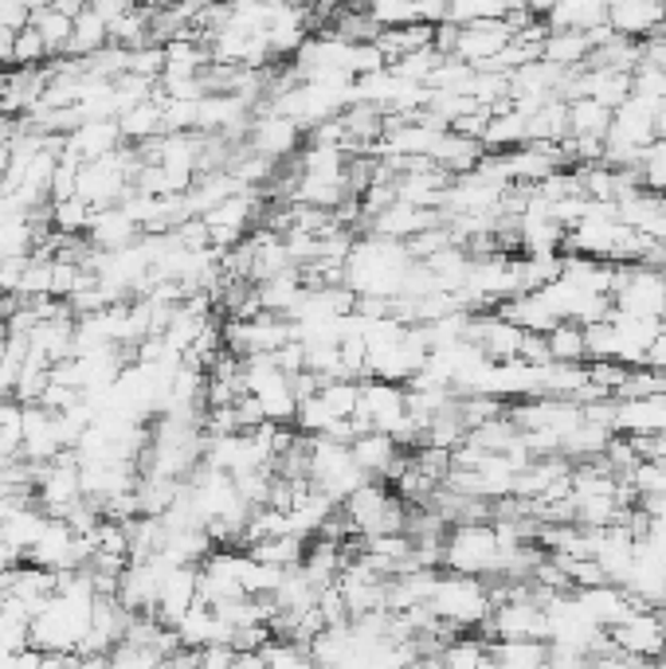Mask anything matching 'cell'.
<instances>
[{
    "label": "cell",
    "instance_id": "obj_1",
    "mask_svg": "<svg viewBox=\"0 0 666 669\" xmlns=\"http://www.w3.org/2000/svg\"><path fill=\"white\" fill-rule=\"evenodd\" d=\"M428 607H432L440 623L455 626V631L482 626V619L490 614V584L482 576H467V572H447L443 567Z\"/></svg>",
    "mask_w": 666,
    "mask_h": 669
},
{
    "label": "cell",
    "instance_id": "obj_2",
    "mask_svg": "<svg viewBox=\"0 0 666 669\" xmlns=\"http://www.w3.org/2000/svg\"><path fill=\"white\" fill-rule=\"evenodd\" d=\"M502 560V537L494 520H459L443 537V567L447 572H467V576L490 579Z\"/></svg>",
    "mask_w": 666,
    "mask_h": 669
},
{
    "label": "cell",
    "instance_id": "obj_3",
    "mask_svg": "<svg viewBox=\"0 0 666 669\" xmlns=\"http://www.w3.org/2000/svg\"><path fill=\"white\" fill-rule=\"evenodd\" d=\"M608 634L623 654H631V658L658 661V650H663V642H666V623L655 607H639L635 614H628V619L611 626Z\"/></svg>",
    "mask_w": 666,
    "mask_h": 669
},
{
    "label": "cell",
    "instance_id": "obj_4",
    "mask_svg": "<svg viewBox=\"0 0 666 669\" xmlns=\"http://www.w3.org/2000/svg\"><path fill=\"white\" fill-rule=\"evenodd\" d=\"M299 145H302V126L294 118H287V114H264V118L247 130V149H255V153H264V157H274V161L299 153Z\"/></svg>",
    "mask_w": 666,
    "mask_h": 669
},
{
    "label": "cell",
    "instance_id": "obj_5",
    "mask_svg": "<svg viewBox=\"0 0 666 669\" xmlns=\"http://www.w3.org/2000/svg\"><path fill=\"white\" fill-rule=\"evenodd\" d=\"M616 431H623V435H655V431H666V391L616 396Z\"/></svg>",
    "mask_w": 666,
    "mask_h": 669
},
{
    "label": "cell",
    "instance_id": "obj_6",
    "mask_svg": "<svg viewBox=\"0 0 666 669\" xmlns=\"http://www.w3.org/2000/svg\"><path fill=\"white\" fill-rule=\"evenodd\" d=\"M608 24L611 32H620V36H631V39L655 36L666 24L663 0H611Z\"/></svg>",
    "mask_w": 666,
    "mask_h": 669
},
{
    "label": "cell",
    "instance_id": "obj_7",
    "mask_svg": "<svg viewBox=\"0 0 666 669\" xmlns=\"http://www.w3.org/2000/svg\"><path fill=\"white\" fill-rule=\"evenodd\" d=\"M122 145V130H118V118H86L79 130H71L63 138V153L79 161H98L106 153Z\"/></svg>",
    "mask_w": 666,
    "mask_h": 669
},
{
    "label": "cell",
    "instance_id": "obj_8",
    "mask_svg": "<svg viewBox=\"0 0 666 669\" xmlns=\"http://www.w3.org/2000/svg\"><path fill=\"white\" fill-rule=\"evenodd\" d=\"M118 130H122L126 141H138V145L157 138V133H165V94L153 91L150 98L126 106V110L118 114Z\"/></svg>",
    "mask_w": 666,
    "mask_h": 669
},
{
    "label": "cell",
    "instance_id": "obj_9",
    "mask_svg": "<svg viewBox=\"0 0 666 669\" xmlns=\"http://www.w3.org/2000/svg\"><path fill=\"white\" fill-rule=\"evenodd\" d=\"M138 235H141V227L118 204L98 208V212H94V220H91V227H86V239H91L98 251H118V247H130Z\"/></svg>",
    "mask_w": 666,
    "mask_h": 669
},
{
    "label": "cell",
    "instance_id": "obj_10",
    "mask_svg": "<svg viewBox=\"0 0 666 669\" xmlns=\"http://www.w3.org/2000/svg\"><path fill=\"white\" fill-rule=\"evenodd\" d=\"M106 44H110V24L86 4V9L75 16V28H71V39H67L63 56L86 59V56H94V51H103Z\"/></svg>",
    "mask_w": 666,
    "mask_h": 669
},
{
    "label": "cell",
    "instance_id": "obj_11",
    "mask_svg": "<svg viewBox=\"0 0 666 669\" xmlns=\"http://www.w3.org/2000/svg\"><path fill=\"white\" fill-rule=\"evenodd\" d=\"M545 341H549V353H553L557 364H584L588 361V337H584L581 321L561 317V321H553V329L545 333Z\"/></svg>",
    "mask_w": 666,
    "mask_h": 669
},
{
    "label": "cell",
    "instance_id": "obj_12",
    "mask_svg": "<svg viewBox=\"0 0 666 669\" xmlns=\"http://www.w3.org/2000/svg\"><path fill=\"white\" fill-rule=\"evenodd\" d=\"M490 661L498 666H545L549 661V642L545 638H498L490 642Z\"/></svg>",
    "mask_w": 666,
    "mask_h": 669
},
{
    "label": "cell",
    "instance_id": "obj_13",
    "mask_svg": "<svg viewBox=\"0 0 666 669\" xmlns=\"http://www.w3.org/2000/svg\"><path fill=\"white\" fill-rule=\"evenodd\" d=\"M28 24L39 32V39H44V47H47V56L56 59V56H63L67 39H71V28H75V16H67V12H59L56 4H44V9L32 12Z\"/></svg>",
    "mask_w": 666,
    "mask_h": 669
},
{
    "label": "cell",
    "instance_id": "obj_14",
    "mask_svg": "<svg viewBox=\"0 0 666 669\" xmlns=\"http://www.w3.org/2000/svg\"><path fill=\"white\" fill-rule=\"evenodd\" d=\"M611 126V106L596 103V98H573L569 103V133L573 138H604Z\"/></svg>",
    "mask_w": 666,
    "mask_h": 669
},
{
    "label": "cell",
    "instance_id": "obj_15",
    "mask_svg": "<svg viewBox=\"0 0 666 669\" xmlns=\"http://www.w3.org/2000/svg\"><path fill=\"white\" fill-rule=\"evenodd\" d=\"M79 168H83V161L71 157V153H59L56 168H51V200H67V196H75L79 188Z\"/></svg>",
    "mask_w": 666,
    "mask_h": 669
},
{
    "label": "cell",
    "instance_id": "obj_16",
    "mask_svg": "<svg viewBox=\"0 0 666 669\" xmlns=\"http://www.w3.org/2000/svg\"><path fill=\"white\" fill-rule=\"evenodd\" d=\"M47 59V47H44V39H39V32L32 28H20L16 32V39H12V63L16 67H39Z\"/></svg>",
    "mask_w": 666,
    "mask_h": 669
},
{
    "label": "cell",
    "instance_id": "obj_17",
    "mask_svg": "<svg viewBox=\"0 0 666 669\" xmlns=\"http://www.w3.org/2000/svg\"><path fill=\"white\" fill-rule=\"evenodd\" d=\"M91 9L98 12V16L106 20V24H114V20H122L130 9H138V4H130V0H91Z\"/></svg>",
    "mask_w": 666,
    "mask_h": 669
},
{
    "label": "cell",
    "instance_id": "obj_18",
    "mask_svg": "<svg viewBox=\"0 0 666 669\" xmlns=\"http://www.w3.org/2000/svg\"><path fill=\"white\" fill-rule=\"evenodd\" d=\"M4 165H9V145H0V188H4Z\"/></svg>",
    "mask_w": 666,
    "mask_h": 669
},
{
    "label": "cell",
    "instance_id": "obj_19",
    "mask_svg": "<svg viewBox=\"0 0 666 669\" xmlns=\"http://www.w3.org/2000/svg\"><path fill=\"white\" fill-rule=\"evenodd\" d=\"M658 661H663V666H666V642H663V650H658Z\"/></svg>",
    "mask_w": 666,
    "mask_h": 669
}]
</instances>
